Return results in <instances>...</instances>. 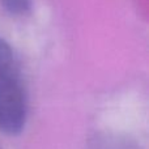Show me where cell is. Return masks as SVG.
Listing matches in <instances>:
<instances>
[{
	"instance_id": "obj_2",
	"label": "cell",
	"mask_w": 149,
	"mask_h": 149,
	"mask_svg": "<svg viewBox=\"0 0 149 149\" xmlns=\"http://www.w3.org/2000/svg\"><path fill=\"white\" fill-rule=\"evenodd\" d=\"M13 54L10 46L0 38V77L12 71Z\"/></svg>"
},
{
	"instance_id": "obj_3",
	"label": "cell",
	"mask_w": 149,
	"mask_h": 149,
	"mask_svg": "<svg viewBox=\"0 0 149 149\" xmlns=\"http://www.w3.org/2000/svg\"><path fill=\"white\" fill-rule=\"evenodd\" d=\"M4 8L12 15H25L31 8L30 0H3Z\"/></svg>"
},
{
	"instance_id": "obj_1",
	"label": "cell",
	"mask_w": 149,
	"mask_h": 149,
	"mask_svg": "<svg viewBox=\"0 0 149 149\" xmlns=\"http://www.w3.org/2000/svg\"><path fill=\"white\" fill-rule=\"evenodd\" d=\"M26 114L28 102L24 85L10 71L0 77V131L9 136L21 134Z\"/></svg>"
}]
</instances>
